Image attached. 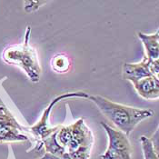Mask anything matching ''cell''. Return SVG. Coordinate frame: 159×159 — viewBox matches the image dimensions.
<instances>
[{
  "mask_svg": "<svg viewBox=\"0 0 159 159\" xmlns=\"http://www.w3.org/2000/svg\"><path fill=\"white\" fill-rule=\"evenodd\" d=\"M88 99L95 103L101 113L108 118L119 131L127 136L132 133L138 124L154 116V112L150 109L132 107L115 103L98 95H89Z\"/></svg>",
  "mask_w": 159,
  "mask_h": 159,
  "instance_id": "cell-1",
  "label": "cell"
},
{
  "mask_svg": "<svg viewBox=\"0 0 159 159\" xmlns=\"http://www.w3.org/2000/svg\"><path fill=\"white\" fill-rule=\"evenodd\" d=\"M30 33L31 27L28 25L26 27L24 42L7 48L3 51L2 57L7 64L20 67L30 81L37 83L40 80L42 69L37 50L29 43Z\"/></svg>",
  "mask_w": 159,
  "mask_h": 159,
  "instance_id": "cell-3",
  "label": "cell"
},
{
  "mask_svg": "<svg viewBox=\"0 0 159 159\" xmlns=\"http://www.w3.org/2000/svg\"><path fill=\"white\" fill-rule=\"evenodd\" d=\"M47 1H25V11L27 13L36 11L42 5L46 4Z\"/></svg>",
  "mask_w": 159,
  "mask_h": 159,
  "instance_id": "cell-12",
  "label": "cell"
},
{
  "mask_svg": "<svg viewBox=\"0 0 159 159\" xmlns=\"http://www.w3.org/2000/svg\"><path fill=\"white\" fill-rule=\"evenodd\" d=\"M137 94L147 100H156L159 98V78L149 76L132 82Z\"/></svg>",
  "mask_w": 159,
  "mask_h": 159,
  "instance_id": "cell-7",
  "label": "cell"
},
{
  "mask_svg": "<svg viewBox=\"0 0 159 159\" xmlns=\"http://www.w3.org/2000/svg\"><path fill=\"white\" fill-rule=\"evenodd\" d=\"M25 129L23 125H21L14 117L11 112L8 110L5 106H0V133H3L7 130L10 129Z\"/></svg>",
  "mask_w": 159,
  "mask_h": 159,
  "instance_id": "cell-9",
  "label": "cell"
},
{
  "mask_svg": "<svg viewBox=\"0 0 159 159\" xmlns=\"http://www.w3.org/2000/svg\"><path fill=\"white\" fill-rule=\"evenodd\" d=\"M140 143L142 147L144 159H159L155 145L150 138H148L146 135H142L140 137Z\"/></svg>",
  "mask_w": 159,
  "mask_h": 159,
  "instance_id": "cell-11",
  "label": "cell"
},
{
  "mask_svg": "<svg viewBox=\"0 0 159 159\" xmlns=\"http://www.w3.org/2000/svg\"><path fill=\"white\" fill-rule=\"evenodd\" d=\"M70 60L65 54H57L51 60V67L57 73H66L70 69Z\"/></svg>",
  "mask_w": 159,
  "mask_h": 159,
  "instance_id": "cell-10",
  "label": "cell"
},
{
  "mask_svg": "<svg viewBox=\"0 0 159 159\" xmlns=\"http://www.w3.org/2000/svg\"><path fill=\"white\" fill-rule=\"evenodd\" d=\"M138 37L144 45L146 57L149 60H156L159 57V32L153 34L138 33Z\"/></svg>",
  "mask_w": 159,
  "mask_h": 159,
  "instance_id": "cell-8",
  "label": "cell"
},
{
  "mask_svg": "<svg viewBox=\"0 0 159 159\" xmlns=\"http://www.w3.org/2000/svg\"><path fill=\"white\" fill-rule=\"evenodd\" d=\"M88 98L89 95L83 92V91H76V92H69V93H65L62 94L60 96L55 98L47 107V108L45 109L41 118L39 119V121L35 124L33 126L28 128L29 134L31 135L33 141H34V146L35 147L33 148L34 150H39L42 146V141L48 137L49 135H51L53 133L57 132L61 125H57V126H52L49 124V118H50V114L51 111L53 110L54 107L59 103L60 101L66 99V98Z\"/></svg>",
  "mask_w": 159,
  "mask_h": 159,
  "instance_id": "cell-4",
  "label": "cell"
},
{
  "mask_svg": "<svg viewBox=\"0 0 159 159\" xmlns=\"http://www.w3.org/2000/svg\"><path fill=\"white\" fill-rule=\"evenodd\" d=\"M150 61L146 57L142 59V61L138 63H125L123 67V75L124 78L130 81L131 83L134 81L140 80L142 78H146L149 76H154L150 71Z\"/></svg>",
  "mask_w": 159,
  "mask_h": 159,
  "instance_id": "cell-6",
  "label": "cell"
},
{
  "mask_svg": "<svg viewBox=\"0 0 159 159\" xmlns=\"http://www.w3.org/2000/svg\"><path fill=\"white\" fill-rule=\"evenodd\" d=\"M56 137L70 159H90L95 138L83 118L67 126L61 125Z\"/></svg>",
  "mask_w": 159,
  "mask_h": 159,
  "instance_id": "cell-2",
  "label": "cell"
},
{
  "mask_svg": "<svg viewBox=\"0 0 159 159\" xmlns=\"http://www.w3.org/2000/svg\"><path fill=\"white\" fill-rule=\"evenodd\" d=\"M100 124L107 135L108 145L105 153L102 154L99 158L132 159L133 149L128 136L107 123L101 122Z\"/></svg>",
  "mask_w": 159,
  "mask_h": 159,
  "instance_id": "cell-5",
  "label": "cell"
}]
</instances>
